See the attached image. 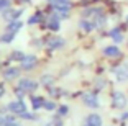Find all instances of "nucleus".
I'll return each mask as SVG.
<instances>
[{
  "label": "nucleus",
  "instance_id": "31",
  "mask_svg": "<svg viewBox=\"0 0 128 126\" xmlns=\"http://www.w3.org/2000/svg\"><path fill=\"white\" fill-rule=\"evenodd\" d=\"M0 126H5V116L0 115Z\"/></svg>",
  "mask_w": 128,
  "mask_h": 126
},
{
  "label": "nucleus",
  "instance_id": "21",
  "mask_svg": "<svg viewBox=\"0 0 128 126\" xmlns=\"http://www.w3.org/2000/svg\"><path fill=\"white\" fill-rule=\"evenodd\" d=\"M20 118H22V120H28V121H36V120H38V115H34V113H30V111H26V113L20 115Z\"/></svg>",
  "mask_w": 128,
  "mask_h": 126
},
{
  "label": "nucleus",
  "instance_id": "9",
  "mask_svg": "<svg viewBox=\"0 0 128 126\" xmlns=\"http://www.w3.org/2000/svg\"><path fill=\"white\" fill-rule=\"evenodd\" d=\"M84 123H87L89 126H102V116L98 115V113H95V111H92V113H89V115L84 118Z\"/></svg>",
  "mask_w": 128,
  "mask_h": 126
},
{
  "label": "nucleus",
  "instance_id": "6",
  "mask_svg": "<svg viewBox=\"0 0 128 126\" xmlns=\"http://www.w3.org/2000/svg\"><path fill=\"white\" fill-rule=\"evenodd\" d=\"M113 74H115L117 82H120V84L128 82V64L123 62V64H120V66H117L113 69Z\"/></svg>",
  "mask_w": 128,
  "mask_h": 126
},
{
  "label": "nucleus",
  "instance_id": "28",
  "mask_svg": "<svg viewBox=\"0 0 128 126\" xmlns=\"http://www.w3.org/2000/svg\"><path fill=\"white\" fill-rule=\"evenodd\" d=\"M5 126H23L18 120H12V121H5Z\"/></svg>",
  "mask_w": 128,
  "mask_h": 126
},
{
  "label": "nucleus",
  "instance_id": "10",
  "mask_svg": "<svg viewBox=\"0 0 128 126\" xmlns=\"http://www.w3.org/2000/svg\"><path fill=\"white\" fill-rule=\"evenodd\" d=\"M20 72H22L20 67H7V69L2 72V75H4L7 80H15V79H20Z\"/></svg>",
  "mask_w": 128,
  "mask_h": 126
},
{
  "label": "nucleus",
  "instance_id": "12",
  "mask_svg": "<svg viewBox=\"0 0 128 126\" xmlns=\"http://www.w3.org/2000/svg\"><path fill=\"white\" fill-rule=\"evenodd\" d=\"M30 102H31V108H33V111H40L43 108V105H44V98L40 97V95H31Z\"/></svg>",
  "mask_w": 128,
  "mask_h": 126
},
{
  "label": "nucleus",
  "instance_id": "4",
  "mask_svg": "<svg viewBox=\"0 0 128 126\" xmlns=\"http://www.w3.org/2000/svg\"><path fill=\"white\" fill-rule=\"evenodd\" d=\"M38 66V57L34 54H25L22 61H20V69L22 71H33L34 67Z\"/></svg>",
  "mask_w": 128,
  "mask_h": 126
},
{
  "label": "nucleus",
  "instance_id": "19",
  "mask_svg": "<svg viewBox=\"0 0 128 126\" xmlns=\"http://www.w3.org/2000/svg\"><path fill=\"white\" fill-rule=\"evenodd\" d=\"M43 110L46 111H56L58 110V105L54 100H44V105H43Z\"/></svg>",
  "mask_w": 128,
  "mask_h": 126
},
{
  "label": "nucleus",
  "instance_id": "23",
  "mask_svg": "<svg viewBox=\"0 0 128 126\" xmlns=\"http://www.w3.org/2000/svg\"><path fill=\"white\" fill-rule=\"evenodd\" d=\"M10 5H12V2H10V0H0V13H4L5 10L12 8Z\"/></svg>",
  "mask_w": 128,
  "mask_h": 126
},
{
  "label": "nucleus",
  "instance_id": "16",
  "mask_svg": "<svg viewBox=\"0 0 128 126\" xmlns=\"http://www.w3.org/2000/svg\"><path fill=\"white\" fill-rule=\"evenodd\" d=\"M40 84L41 85H44V87H53L54 85V75L53 74H43L41 75V79H40Z\"/></svg>",
  "mask_w": 128,
  "mask_h": 126
},
{
  "label": "nucleus",
  "instance_id": "30",
  "mask_svg": "<svg viewBox=\"0 0 128 126\" xmlns=\"http://www.w3.org/2000/svg\"><path fill=\"white\" fill-rule=\"evenodd\" d=\"M104 84H105V82H104V80H97V85H95V87H97V90L104 89V87H105V85H104Z\"/></svg>",
  "mask_w": 128,
  "mask_h": 126
},
{
  "label": "nucleus",
  "instance_id": "18",
  "mask_svg": "<svg viewBox=\"0 0 128 126\" xmlns=\"http://www.w3.org/2000/svg\"><path fill=\"white\" fill-rule=\"evenodd\" d=\"M22 28H23V21H20V20L10 21V23L7 25V31H13V33H18Z\"/></svg>",
  "mask_w": 128,
  "mask_h": 126
},
{
  "label": "nucleus",
  "instance_id": "17",
  "mask_svg": "<svg viewBox=\"0 0 128 126\" xmlns=\"http://www.w3.org/2000/svg\"><path fill=\"white\" fill-rule=\"evenodd\" d=\"M79 28H80L82 31H86V33H90V31L94 30V25H92L90 20L82 18V20H79Z\"/></svg>",
  "mask_w": 128,
  "mask_h": 126
},
{
  "label": "nucleus",
  "instance_id": "7",
  "mask_svg": "<svg viewBox=\"0 0 128 126\" xmlns=\"http://www.w3.org/2000/svg\"><path fill=\"white\" fill-rule=\"evenodd\" d=\"M46 46L51 51H58V49H62L66 46V39L61 38V36H51V38L46 39Z\"/></svg>",
  "mask_w": 128,
  "mask_h": 126
},
{
  "label": "nucleus",
  "instance_id": "22",
  "mask_svg": "<svg viewBox=\"0 0 128 126\" xmlns=\"http://www.w3.org/2000/svg\"><path fill=\"white\" fill-rule=\"evenodd\" d=\"M23 57H25V54H23L22 51H13V52L10 54V59H12V61H18V62L23 59Z\"/></svg>",
  "mask_w": 128,
  "mask_h": 126
},
{
  "label": "nucleus",
  "instance_id": "14",
  "mask_svg": "<svg viewBox=\"0 0 128 126\" xmlns=\"http://www.w3.org/2000/svg\"><path fill=\"white\" fill-rule=\"evenodd\" d=\"M15 36H16V33H13V31H7V30H5L4 33L0 34V43H4V44H10L12 41L15 39Z\"/></svg>",
  "mask_w": 128,
  "mask_h": 126
},
{
  "label": "nucleus",
  "instance_id": "13",
  "mask_svg": "<svg viewBox=\"0 0 128 126\" xmlns=\"http://www.w3.org/2000/svg\"><path fill=\"white\" fill-rule=\"evenodd\" d=\"M90 21H92V25H94V30H100V28H104V26H105L107 18H105V15L102 13V15L95 16V18H92Z\"/></svg>",
  "mask_w": 128,
  "mask_h": 126
},
{
  "label": "nucleus",
  "instance_id": "8",
  "mask_svg": "<svg viewBox=\"0 0 128 126\" xmlns=\"http://www.w3.org/2000/svg\"><path fill=\"white\" fill-rule=\"evenodd\" d=\"M0 15H2V18H4L7 23H10V21H15V20H18L20 16L23 15V8H18V10L8 8V10H5L4 13H0Z\"/></svg>",
  "mask_w": 128,
  "mask_h": 126
},
{
  "label": "nucleus",
  "instance_id": "11",
  "mask_svg": "<svg viewBox=\"0 0 128 126\" xmlns=\"http://www.w3.org/2000/svg\"><path fill=\"white\" fill-rule=\"evenodd\" d=\"M102 52H104V56H107V57H118V56H122V49L118 48L117 44L105 46Z\"/></svg>",
  "mask_w": 128,
  "mask_h": 126
},
{
  "label": "nucleus",
  "instance_id": "3",
  "mask_svg": "<svg viewBox=\"0 0 128 126\" xmlns=\"http://www.w3.org/2000/svg\"><path fill=\"white\" fill-rule=\"evenodd\" d=\"M16 87H20V89L23 90V92L26 93H33L38 90V87H40V84H38L36 80H33V79H18V84H16Z\"/></svg>",
  "mask_w": 128,
  "mask_h": 126
},
{
  "label": "nucleus",
  "instance_id": "15",
  "mask_svg": "<svg viewBox=\"0 0 128 126\" xmlns=\"http://www.w3.org/2000/svg\"><path fill=\"white\" fill-rule=\"evenodd\" d=\"M108 36L113 39V43H115V44H120L122 41H123V33L120 31V28H113V30L108 33Z\"/></svg>",
  "mask_w": 128,
  "mask_h": 126
},
{
  "label": "nucleus",
  "instance_id": "2",
  "mask_svg": "<svg viewBox=\"0 0 128 126\" xmlns=\"http://www.w3.org/2000/svg\"><path fill=\"white\" fill-rule=\"evenodd\" d=\"M126 103H128V98L123 92H120V90L112 92V105L115 110H125Z\"/></svg>",
  "mask_w": 128,
  "mask_h": 126
},
{
  "label": "nucleus",
  "instance_id": "1",
  "mask_svg": "<svg viewBox=\"0 0 128 126\" xmlns=\"http://www.w3.org/2000/svg\"><path fill=\"white\" fill-rule=\"evenodd\" d=\"M7 108H8V113H12V115H15V116H20V115H23V113L28 111L26 103H25L23 100H20V98L12 100L10 103L7 105Z\"/></svg>",
  "mask_w": 128,
  "mask_h": 126
},
{
  "label": "nucleus",
  "instance_id": "34",
  "mask_svg": "<svg viewBox=\"0 0 128 126\" xmlns=\"http://www.w3.org/2000/svg\"><path fill=\"white\" fill-rule=\"evenodd\" d=\"M126 123H128V120H126Z\"/></svg>",
  "mask_w": 128,
  "mask_h": 126
},
{
  "label": "nucleus",
  "instance_id": "26",
  "mask_svg": "<svg viewBox=\"0 0 128 126\" xmlns=\"http://www.w3.org/2000/svg\"><path fill=\"white\" fill-rule=\"evenodd\" d=\"M41 21V15L40 13H36V15H33L30 20H28V25H36V23Z\"/></svg>",
  "mask_w": 128,
  "mask_h": 126
},
{
  "label": "nucleus",
  "instance_id": "25",
  "mask_svg": "<svg viewBox=\"0 0 128 126\" xmlns=\"http://www.w3.org/2000/svg\"><path fill=\"white\" fill-rule=\"evenodd\" d=\"M44 126H64V123L61 121V120H58V116H56V118H53L51 121H48Z\"/></svg>",
  "mask_w": 128,
  "mask_h": 126
},
{
  "label": "nucleus",
  "instance_id": "32",
  "mask_svg": "<svg viewBox=\"0 0 128 126\" xmlns=\"http://www.w3.org/2000/svg\"><path fill=\"white\" fill-rule=\"evenodd\" d=\"M125 23H126V25H128V15H126V18H125Z\"/></svg>",
  "mask_w": 128,
  "mask_h": 126
},
{
  "label": "nucleus",
  "instance_id": "5",
  "mask_svg": "<svg viewBox=\"0 0 128 126\" xmlns=\"http://www.w3.org/2000/svg\"><path fill=\"white\" fill-rule=\"evenodd\" d=\"M82 102L86 107H89L90 110H97L100 107V100H98V97L95 95L94 92H86L82 93Z\"/></svg>",
  "mask_w": 128,
  "mask_h": 126
},
{
  "label": "nucleus",
  "instance_id": "33",
  "mask_svg": "<svg viewBox=\"0 0 128 126\" xmlns=\"http://www.w3.org/2000/svg\"><path fill=\"white\" fill-rule=\"evenodd\" d=\"M25 2H30V0H25Z\"/></svg>",
  "mask_w": 128,
  "mask_h": 126
},
{
  "label": "nucleus",
  "instance_id": "24",
  "mask_svg": "<svg viewBox=\"0 0 128 126\" xmlns=\"http://www.w3.org/2000/svg\"><path fill=\"white\" fill-rule=\"evenodd\" d=\"M61 93H62V92H61L59 89H54V87H49V95L53 97V98H59V97H61Z\"/></svg>",
  "mask_w": 128,
  "mask_h": 126
},
{
  "label": "nucleus",
  "instance_id": "29",
  "mask_svg": "<svg viewBox=\"0 0 128 126\" xmlns=\"http://www.w3.org/2000/svg\"><path fill=\"white\" fill-rule=\"evenodd\" d=\"M4 95H5V84H2V82H0V98H2Z\"/></svg>",
  "mask_w": 128,
  "mask_h": 126
},
{
  "label": "nucleus",
  "instance_id": "20",
  "mask_svg": "<svg viewBox=\"0 0 128 126\" xmlns=\"http://www.w3.org/2000/svg\"><path fill=\"white\" fill-rule=\"evenodd\" d=\"M54 113H56V116H66L69 115V107L68 105H61V107H58V110Z\"/></svg>",
  "mask_w": 128,
  "mask_h": 126
},
{
  "label": "nucleus",
  "instance_id": "27",
  "mask_svg": "<svg viewBox=\"0 0 128 126\" xmlns=\"http://www.w3.org/2000/svg\"><path fill=\"white\" fill-rule=\"evenodd\" d=\"M13 93H15V95L18 97L20 100H23V97H25V95H28V93H26V92H23V90L20 89V87H15V89H13Z\"/></svg>",
  "mask_w": 128,
  "mask_h": 126
}]
</instances>
